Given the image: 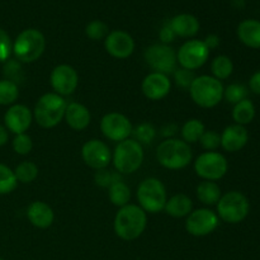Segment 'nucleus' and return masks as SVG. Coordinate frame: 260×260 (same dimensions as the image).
Here are the masks:
<instances>
[{
  "mask_svg": "<svg viewBox=\"0 0 260 260\" xmlns=\"http://www.w3.org/2000/svg\"><path fill=\"white\" fill-rule=\"evenodd\" d=\"M147 225V215L140 206L126 205L114 217V233L126 241L136 240L142 235Z\"/></svg>",
  "mask_w": 260,
  "mask_h": 260,
  "instance_id": "obj_1",
  "label": "nucleus"
},
{
  "mask_svg": "<svg viewBox=\"0 0 260 260\" xmlns=\"http://www.w3.org/2000/svg\"><path fill=\"white\" fill-rule=\"evenodd\" d=\"M192 149L189 144L179 139H167L157 146L156 159L161 167L169 170H179L192 161Z\"/></svg>",
  "mask_w": 260,
  "mask_h": 260,
  "instance_id": "obj_2",
  "label": "nucleus"
},
{
  "mask_svg": "<svg viewBox=\"0 0 260 260\" xmlns=\"http://www.w3.org/2000/svg\"><path fill=\"white\" fill-rule=\"evenodd\" d=\"M68 103L63 96L56 93H46L36 103L33 117L43 128H53L65 117Z\"/></svg>",
  "mask_w": 260,
  "mask_h": 260,
  "instance_id": "obj_3",
  "label": "nucleus"
},
{
  "mask_svg": "<svg viewBox=\"0 0 260 260\" xmlns=\"http://www.w3.org/2000/svg\"><path fill=\"white\" fill-rule=\"evenodd\" d=\"M190 98L201 108H213L223 98L222 83L210 75L196 76L192 85L188 89Z\"/></svg>",
  "mask_w": 260,
  "mask_h": 260,
  "instance_id": "obj_4",
  "label": "nucleus"
},
{
  "mask_svg": "<svg viewBox=\"0 0 260 260\" xmlns=\"http://www.w3.org/2000/svg\"><path fill=\"white\" fill-rule=\"evenodd\" d=\"M46 48V38L42 32L35 28L24 29L13 43V53L19 62L30 63L42 56Z\"/></svg>",
  "mask_w": 260,
  "mask_h": 260,
  "instance_id": "obj_5",
  "label": "nucleus"
},
{
  "mask_svg": "<svg viewBox=\"0 0 260 260\" xmlns=\"http://www.w3.org/2000/svg\"><path fill=\"white\" fill-rule=\"evenodd\" d=\"M113 165L119 174H132L137 172L144 161L142 145L134 139L118 142L113 152Z\"/></svg>",
  "mask_w": 260,
  "mask_h": 260,
  "instance_id": "obj_6",
  "label": "nucleus"
},
{
  "mask_svg": "<svg viewBox=\"0 0 260 260\" xmlns=\"http://www.w3.org/2000/svg\"><path fill=\"white\" fill-rule=\"evenodd\" d=\"M137 201L146 213L161 212L168 201L165 185L157 178H146L137 188Z\"/></svg>",
  "mask_w": 260,
  "mask_h": 260,
  "instance_id": "obj_7",
  "label": "nucleus"
},
{
  "mask_svg": "<svg viewBox=\"0 0 260 260\" xmlns=\"http://www.w3.org/2000/svg\"><path fill=\"white\" fill-rule=\"evenodd\" d=\"M217 216L228 223H240L246 218L250 203L246 196L238 190H231L221 196L217 202Z\"/></svg>",
  "mask_w": 260,
  "mask_h": 260,
  "instance_id": "obj_8",
  "label": "nucleus"
},
{
  "mask_svg": "<svg viewBox=\"0 0 260 260\" xmlns=\"http://www.w3.org/2000/svg\"><path fill=\"white\" fill-rule=\"evenodd\" d=\"M229 164L222 154L216 151H206L201 154L194 161L196 174L203 180H216L225 177L228 173Z\"/></svg>",
  "mask_w": 260,
  "mask_h": 260,
  "instance_id": "obj_9",
  "label": "nucleus"
},
{
  "mask_svg": "<svg viewBox=\"0 0 260 260\" xmlns=\"http://www.w3.org/2000/svg\"><path fill=\"white\" fill-rule=\"evenodd\" d=\"M145 61L155 71L168 75L177 70V53L170 46L152 45L145 51Z\"/></svg>",
  "mask_w": 260,
  "mask_h": 260,
  "instance_id": "obj_10",
  "label": "nucleus"
},
{
  "mask_svg": "<svg viewBox=\"0 0 260 260\" xmlns=\"http://www.w3.org/2000/svg\"><path fill=\"white\" fill-rule=\"evenodd\" d=\"M210 52L211 51L203 41L190 40L179 48L177 53V61L183 69L194 71L207 62Z\"/></svg>",
  "mask_w": 260,
  "mask_h": 260,
  "instance_id": "obj_11",
  "label": "nucleus"
},
{
  "mask_svg": "<svg viewBox=\"0 0 260 260\" xmlns=\"http://www.w3.org/2000/svg\"><path fill=\"white\" fill-rule=\"evenodd\" d=\"M218 222H220V218L217 213L208 208H200V210L192 211L187 216L185 230L192 236L202 238V236L212 234L217 229Z\"/></svg>",
  "mask_w": 260,
  "mask_h": 260,
  "instance_id": "obj_12",
  "label": "nucleus"
},
{
  "mask_svg": "<svg viewBox=\"0 0 260 260\" xmlns=\"http://www.w3.org/2000/svg\"><path fill=\"white\" fill-rule=\"evenodd\" d=\"M131 121L124 114L118 112H111L103 116L101 121V131L111 141L121 142L129 139L132 135Z\"/></svg>",
  "mask_w": 260,
  "mask_h": 260,
  "instance_id": "obj_13",
  "label": "nucleus"
},
{
  "mask_svg": "<svg viewBox=\"0 0 260 260\" xmlns=\"http://www.w3.org/2000/svg\"><path fill=\"white\" fill-rule=\"evenodd\" d=\"M50 83L56 94L61 96L70 95L78 88L79 75L73 66L61 63L51 71Z\"/></svg>",
  "mask_w": 260,
  "mask_h": 260,
  "instance_id": "obj_14",
  "label": "nucleus"
},
{
  "mask_svg": "<svg viewBox=\"0 0 260 260\" xmlns=\"http://www.w3.org/2000/svg\"><path fill=\"white\" fill-rule=\"evenodd\" d=\"M84 162L91 169H106L112 160V154L107 144L101 140H89L81 147Z\"/></svg>",
  "mask_w": 260,
  "mask_h": 260,
  "instance_id": "obj_15",
  "label": "nucleus"
},
{
  "mask_svg": "<svg viewBox=\"0 0 260 260\" xmlns=\"http://www.w3.org/2000/svg\"><path fill=\"white\" fill-rule=\"evenodd\" d=\"M107 52L116 58H127L134 53L135 41L131 35L124 30H113L108 33L104 41Z\"/></svg>",
  "mask_w": 260,
  "mask_h": 260,
  "instance_id": "obj_16",
  "label": "nucleus"
},
{
  "mask_svg": "<svg viewBox=\"0 0 260 260\" xmlns=\"http://www.w3.org/2000/svg\"><path fill=\"white\" fill-rule=\"evenodd\" d=\"M33 113L24 104H13L4 114L5 128L15 135L25 134L32 124Z\"/></svg>",
  "mask_w": 260,
  "mask_h": 260,
  "instance_id": "obj_17",
  "label": "nucleus"
},
{
  "mask_svg": "<svg viewBox=\"0 0 260 260\" xmlns=\"http://www.w3.org/2000/svg\"><path fill=\"white\" fill-rule=\"evenodd\" d=\"M172 89V81L169 76L161 73H150L142 80L141 90L144 95L150 101H161Z\"/></svg>",
  "mask_w": 260,
  "mask_h": 260,
  "instance_id": "obj_18",
  "label": "nucleus"
},
{
  "mask_svg": "<svg viewBox=\"0 0 260 260\" xmlns=\"http://www.w3.org/2000/svg\"><path fill=\"white\" fill-rule=\"evenodd\" d=\"M249 141V134L245 126L230 124L221 134V146L228 152L240 151Z\"/></svg>",
  "mask_w": 260,
  "mask_h": 260,
  "instance_id": "obj_19",
  "label": "nucleus"
},
{
  "mask_svg": "<svg viewBox=\"0 0 260 260\" xmlns=\"http://www.w3.org/2000/svg\"><path fill=\"white\" fill-rule=\"evenodd\" d=\"M27 217L37 229H48L55 220L52 208L42 201H35L28 206Z\"/></svg>",
  "mask_w": 260,
  "mask_h": 260,
  "instance_id": "obj_20",
  "label": "nucleus"
},
{
  "mask_svg": "<svg viewBox=\"0 0 260 260\" xmlns=\"http://www.w3.org/2000/svg\"><path fill=\"white\" fill-rule=\"evenodd\" d=\"M63 118H65L68 126L73 128L74 131H83L90 123L91 116L89 109L84 104L73 102V103H69L68 107H66Z\"/></svg>",
  "mask_w": 260,
  "mask_h": 260,
  "instance_id": "obj_21",
  "label": "nucleus"
},
{
  "mask_svg": "<svg viewBox=\"0 0 260 260\" xmlns=\"http://www.w3.org/2000/svg\"><path fill=\"white\" fill-rule=\"evenodd\" d=\"M170 28L175 36L183 38L193 37L200 30V22L197 18L192 14H178L169 22Z\"/></svg>",
  "mask_w": 260,
  "mask_h": 260,
  "instance_id": "obj_22",
  "label": "nucleus"
},
{
  "mask_svg": "<svg viewBox=\"0 0 260 260\" xmlns=\"http://www.w3.org/2000/svg\"><path fill=\"white\" fill-rule=\"evenodd\" d=\"M238 37L250 48H260V22L256 19H246L239 24Z\"/></svg>",
  "mask_w": 260,
  "mask_h": 260,
  "instance_id": "obj_23",
  "label": "nucleus"
},
{
  "mask_svg": "<svg viewBox=\"0 0 260 260\" xmlns=\"http://www.w3.org/2000/svg\"><path fill=\"white\" fill-rule=\"evenodd\" d=\"M165 212L175 218H182L189 215L193 211V202L184 193H178L167 201Z\"/></svg>",
  "mask_w": 260,
  "mask_h": 260,
  "instance_id": "obj_24",
  "label": "nucleus"
},
{
  "mask_svg": "<svg viewBox=\"0 0 260 260\" xmlns=\"http://www.w3.org/2000/svg\"><path fill=\"white\" fill-rule=\"evenodd\" d=\"M221 188L216 182L203 180L197 185V198L206 206H215L221 198Z\"/></svg>",
  "mask_w": 260,
  "mask_h": 260,
  "instance_id": "obj_25",
  "label": "nucleus"
},
{
  "mask_svg": "<svg viewBox=\"0 0 260 260\" xmlns=\"http://www.w3.org/2000/svg\"><path fill=\"white\" fill-rule=\"evenodd\" d=\"M254 117H255V107L253 102L249 101L248 98L234 106L233 118L236 124L245 126V124L251 123Z\"/></svg>",
  "mask_w": 260,
  "mask_h": 260,
  "instance_id": "obj_26",
  "label": "nucleus"
},
{
  "mask_svg": "<svg viewBox=\"0 0 260 260\" xmlns=\"http://www.w3.org/2000/svg\"><path fill=\"white\" fill-rule=\"evenodd\" d=\"M108 197L114 206L119 208L124 207L131 200V189L123 180L116 182L108 188Z\"/></svg>",
  "mask_w": 260,
  "mask_h": 260,
  "instance_id": "obj_27",
  "label": "nucleus"
},
{
  "mask_svg": "<svg viewBox=\"0 0 260 260\" xmlns=\"http://www.w3.org/2000/svg\"><path fill=\"white\" fill-rule=\"evenodd\" d=\"M211 71L213 74V78H216L217 80H226L230 78L234 71L233 60L226 55L217 56L213 58L212 63H211Z\"/></svg>",
  "mask_w": 260,
  "mask_h": 260,
  "instance_id": "obj_28",
  "label": "nucleus"
},
{
  "mask_svg": "<svg viewBox=\"0 0 260 260\" xmlns=\"http://www.w3.org/2000/svg\"><path fill=\"white\" fill-rule=\"evenodd\" d=\"M205 131V124L200 119L193 118L183 124L180 132H182L183 141H185L187 144H194V142L200 141L201 136H202Z\"/></svg>",
  "mask_w": 260,
  "mask_h": 260,
  "instance_id": "obj_29",
  "label": "nucleus"
},
{
  "mask_svg": "<svg viewBox=\"0 0 260 260\" xmlns=\"http://www.w3.org/2000/svg\"><path fill=\"white\" fill-rule=\"evenodd\" d=\"M14 174L18 182L28 184L35 182L36 178L38 177V167L33 161H22L17 165Z\"/></svg>",
  "mask_w": 260,
  "mask_h": 260,
  "instance_id": "obj_30",
  "label": "nucleus"
},
{
  "mask_svg": "<svg viewBox=\"0 0 260 260\" xmlns=\"http://www.w3.org/2000/svg\"><path fill=\"white\" fill-rule=\"evenodd\" d=\"M19 96L18 84L3 79L0 80V104L2 106H12Z\"/></svg>",
  "mask_w": 260,
  "mask_h": 260,
  "instance_id": "obj_31",
  "label": "nucleus"
},
{
  "mask_svg": "<svg viewBox=\"0 0 260 260\" xmlns=\"http://www.w3.org/2000/svg\"><path fill=\"white\" fill-rule=\"evenodd\" d=\"M18 180L9 167L0 164V194H9L17 188Z\"/></svg>",
  "mask_w": 260,
  "mask_h": 260,
  "instance_id": "obj_32",
  "label": "nucleus"
},
{
  "mask_svg": "<svg viewBox=\"0 0 260 260\" xmlns=\"http://www.w3.org/2000/svg\"><path fill=\"white\" fill-rule=\"evenodd\" d=\"M132 135L135 136V141H137L139 144H150L154 141L155 136H156V128L154 127V124L144 122L135 129H132Z\"/></svg>",
  "mask_w": 260,
  "mask_h": 260,
  "instance_id": "obj_33",
  "label": "nucleus"
},
{
  "mask_svg": "<svg viewBox=\"0 0 260 260\" xmlns=\"http://www.w3.org/2000/svg\"><path fill=\"white\" fill-rule=\"evenodd\" d=\"M248 89L243 84H231L228 88L223 90V96H225L226 101L231 104H238L239 102L244 101V99L248 98Z\"/></svg>",
  "mask_w": 260,
  "mask_h": 260,
  "instance_id": "obj_34",
  "label": "nucleus"
},
{
  "mask_svg": "<svg viewBox=\"0 0 260 260\" xmlns=\"http://www.w3.org/2000/svg\"><path fill=\"white\" fill-rule=\"evenodd\" d=\"M122 177L118 172L113 173L111 170L106 169H99L96 170L95 175H94V182L98 187L102 188H109L113 183L121 182Z\"/></svg>",
  "mask_w": 260,
  "mask_h": 260,
  "instance_id": "obj_35",
  "label": "nucleus"
},
{
  "mask_svg": "<svg viewBox=\"0 0 260 260\" xmlns=\"http://www.w3.org/2000/svg\"><path fill=\"white\" fill-rule=\"evenodd\" d=\"M108 33V25L102 20H93L85 28V35L93 41H99L103 40V38L106 40Z\"/></svg>",
  "mask_w": 260,
  "mask_h": 260,
  "instance_id": "obj_36",
  "label": "nucleus"
},
{
  "mask_svg": "<svg viewBox=\"0 0 260 260\" xmlns=\"http://www.w3.org/2000/svg\"><path fill=\"white\" fill-rule=\"evenodd\" d=\"M12 146L18 155H28L33 149V141L27 134H19L15 135Z\"/></svg>",
  "mask_w": 260,
  "mask_h": 260,
  "instance_id": "obj_37",
  "label": "nucleus"
},
{
  "mask_svg": "<svg viewBox=\"0 0 260 260\" xmlns=\"http://www.w3.org/2000/svg\"><path fill=\"white\" fill-rule=\"evenodd\" d=\"M4 74L7 76V80H10L17 84L18 81L23 79L22 62H19L18 60H10V58L5 61Z\"/></svg>",
  "mask_w": 260,
  "mask_h": 260,
  "instance_id": "obj_38",
  "label": "nucleus"
},
{
  "mask_svg": "<svg viewBox=\"0 0 260 260\" xmlns=\"http://www.w3.org/2000/svg\"><path fill=\"white\" fill-rule=\"evenodd\" d=\"M201 146L207 151H215L221 146V135L216 131H205L200 139Z\"/></svg>",
  "mask_w": 260,
  "mask_h": 260,
  "instance_id": "obj_39",
  "label": "nucleus"
},
{
  "mask_svg": "<svg viewBox=\"0 0 260 260\" xmlns=\"http://www.w3.org/2000/svg\"><path fill=\"white\" fill-rule=\"evenodd\" d=\"M196 79L194 71L187 70V69H177L174 71V80L178 86L183 89H189L193 80Z\"/></svg>",
  "mask_w": 260,
  "mask_h": 260,
  "instance_id": "obj_40",
  "label": "nucleus"
},
{
  "mask_svg": "<svg viewBox=\"0 0 260 260\" xmlns=\"http://www.w3.org/2000/svg\"><path fill=\"white\" fill-rule=\"evenodd\" d=\"M13 53V43L9 35L4 29L0 28V62H5L9 60Z\"/></svg>",
  "mask_w": 260,
  "mask_h": 260,
  "instance_id": "obj_41",
  "label": "nucleus"
},
{
  "mask_svg": "<svg viewBox=\"0 0 260 260\" xmlns=\"http://www.w3.org/2000/svg\"><path fill=\"white\" fill-rule=\"evenodd\" d=\"M159 36H160V40H161V42L164 43V45H168V43L173 42V41L175 40V37H177V36H175V33L173 32L172 28H170L169 23H168V24H165L164 27L160 29Z\"/></svg>",
  "mask_w": 260,
  "mask_h": 260,
  "instance_id": "obj_42",
  "label": "nucleus"
},
{
  "mask_svg": "<svg viewBox=\"0 0 260 260\" xmlns=\"http://www.w3.org/2000/svg\"><path fill=\"white\" fill-rule=\"evenodd\" d=\"M249 88L254 94L260 95V71H256L251 75L250 80H249Z\"/></svg>",
  "mask_w": 260,
  "mask_h": 260,
  "instance_id": "obj_43",
  "label": "nucleus"
},
{
  "mask_svg": "<svg viewBox=\"0 0 260 260\" xmlns=\"http://www.w3.org/2000/svg\"><path fill=\"white\" fill-rule=\"evenodd\" d=\"M203 42H205V45L207 46V48L210 51L215 50V48H217L220 46V37L216 35H208Z\"/></svg>",
  "mask_w": 260,
  "mask_h": 260,
  "instance_id": "obj_44",
  "label": "nucleus"
},
{
  "mask_svg": "<svg viewBox=\"0 0 260 260\" xmlns=\"http://www.w3.org/2000/svg\"><path fill=\"white\" fill-rule=\"evenodd\" d=\"M8 139H9V135H8V129L5 128L4 126L0 124V146H4L8 142Z\"/></svg>",
  "mask_w": 260,
  "mask_h": 260,
  "instance_id": "obj_45",
  "label": "nucleus"
},
{
  "mask_svg": "<svg viewBox=\"0 0 260 260\" xmlns=\"http://www.w3.org/2000/svg\"><path fill=\"white\" fill-rule=\"evenodd\" d=\"M162 131H165V132H162V135H164V136H168V139H172L173 135L177 132V127H175L174 124H169V126L164 127V129H162Z\"/></svg>",
  "mask_w": 260,
  "mask_h": 260,
  "instance_id": "obj_46",
  "label": "nucleus"
},
{
  "mask_svg": "<svg viewBox=\"0 0 260 260\" xmlns=\"http://www.w3.org/2000/svg\"><path fill=\"white\" fill-rule=\"evenodd\" d=\"M0 260H4V259H3V258H0Z\"/></svg>",
  "mask_w": 260,
  "mask_h": 260,
  "instance_id": "obj_47",
  "label": "nucleus"
}]
</instances>
